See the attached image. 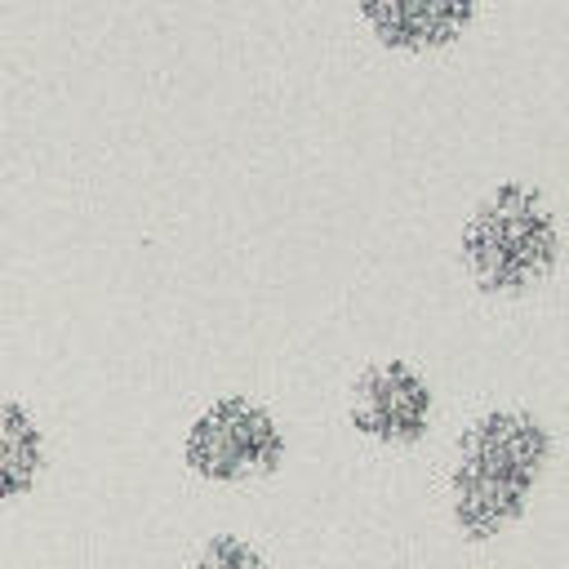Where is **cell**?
<instances>
[{"label": "cell", "instance_id": "8992f818", "mask_svg": "<svg viewBox=\"0 0 569 569\" xmlns=\"http://www.w3.org/2000/svg\"><path fill=\"white\" fill-rule=\"evenodd\" d=\"M44 467H49V440L40 418L22 400L0 396V511L31 498Z\"/></svg>", "mask_w": 569, "mask_h": 569}, {"label": "cell", "instance_id": "7a4b0ae2", "mask_svg": "<svg viewBox=\"0 0 569 569\" xmlns=\"http://www.w3.org/2000/svg\"><path fill=\"white\" fill-rule=\"evenodd\" d=\"M462 271L489 298H525L560 267V218L529 182L489 187L462 222Z\"/></svg>", "mask_w": 569, "mask_h": 569}, {"label": "cell", "instance_id": "277c9868", "mask_svg": "<svg viewBox=\"0 0 569 569\" xmlns=\"http://www.w3.org/2000/svg\"><path fill=\"white\" fill-rule=\"evenodd\" d=\"M347 422L356 436L382 445V449H409L427 440L436 422V391L427 373L400 356L373 360L356 373L351 400H347Z\"/></svg>", "mask_w": 569, "mask_h": 569}, {"label": "cell", "instance_id": "3957f363", "mask_svg": "<svg viewBox=\"0 0 569 569\" xmlns=\"http://www.w3.org/2000/svg\"><path fill=\"white\" fill-rule=\"evenodd\" d=\"M289 436L280 418L253 396L209 400L182 431V467L218 489H240L280 471Z\"/></svg>", "mask_w": 569, "mask_h": 569}, {"label": "cell", "instance_id": "52a82bcc", "mask_svg": "<svg viewBox=\"0 0 569 569\" xmlns=\"http://www.w3.org/2000/svg\"><path fill=\"white\" fill-rule=\"evenodd\" d=\"M191 569H271L267 556L240 533H209L191 560Z\"/></svg>", "mask_w": 569, "mask_h": 569}, {"label": "cell", "instance_id": "6da1fadb", "mask_svg": "<svg viewBox=\"0 0 569 569\" xmlns=\"http://www.w3.org/2000/svg\"><path fill=\"white\" fill-rule=\"evenodd\" d=\"M551 427L516 405L485 409L458 436L449 462V520L467 542H493L525 520L551 467Z\"/></svg>", "mask_w": 569, "mask_h": 569}, {"label": "cell", "instance_id": "5b68a950", "mask_svg": "<svg viewBox=\"0 0 569 569\" xmlns=\"http://www.w3.org/2000/svg\"><path fill=\"white\" fill-rule=\"evenodd\" d=\"M356 9L391 53H440L476 22V0H356Z\"/></svg>", "mask_w": 569, "mask_h": 569}]
</instances>
